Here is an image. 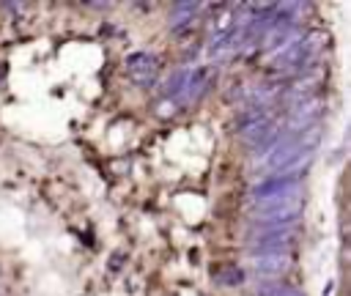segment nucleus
Wrapping results in <instances>:
<instances>
[{
  "label": "nucleus",
  "mask_w": 351,
  "mask_h": 296,
  "mask_svg": "<svg viewBox=\"0 0 351 296\" xmlns=\"http://www.w3.org/2000/svg\"><path fill=\"white\" fill-rule=\"evenodd\" d=\"M173 110H176V104L170 101V104H162V107H159L156 112H159V115H167V112H173Z\"/></svg>",
  "instance_id": "f8f14e48"
},
{
  "label": "nucleus",
  "mask_w": 351,
  "mask_h": 296,
  "mask_svg": "<svg viewBox=\"0 0 351 296\" xmlns=\"http://www.w3.org/2000/svg\"><path fill=\"white\" fill-rule=\"evenodd\" d=\"M255 203H277V200H304V181L291 178H263L252 186Z\"/></svg>",
  "instance_id": "20e7f679"
},
{
  "label": "nucleus",
  "mask_w": 351,
  "mask_h": 296,
  "mask_svg": "<svg viewBox=\"0 0 351 296\" xmlns=\"http://www.w3.org/2000/svg\"><path fill=\"white\" fill-rule=\"evenodd\" d=\"M244 241H247V249H293V244L299 241V222L252 225Z\"/></svg>",
  "instance_id": "f257e3e1"
},
{
  "label": "nucleus",
  "mask_w": 351,
  "mask_h": 296,
  "mask_svg": "<svg viewBox=\"0 0 351 296\" xmlns=\"http://www.w3.org/2000/svg\"><path fill=\"white\" fill-rule=\"evenodd\" d=\"M186 79H189V71H186V69H178V71H173L165 82H156V88H159V93H162L165 99H176V96L184 90Z\"/></svg>",
  "instance_id": "1a4fd4ad"
},
{
  "label": "nucleus",
  "mask_w": 351,
  "mask_h": 296,
  "mask_svg": "<svg viewBox=\"0 0 351 296\" xmlns=\"http://www.w3.org/2000/svg\"><path fill=\"white\" fill-rule=\"evenodd\" d=\"M129 79H132V85H137V88H151V85L159 82V74H156V71H134V74H129Z\"/></svg>",
  "instance_id": "9b49d317"
},
{
  "label": "nucleus",
  "mask_w": 351,
  "mask_h": 296,
  "mask_svg": "<svg viewBox=\"0 0 351 296\" xmlns=\"http://www.w3.org/2000/svg\"><path fill=\"white\" fill-rule=\"evenodd\" d=\"M255 296H304V293L282 280H258Z\"/></svg>",
  "instance_id": "0eeeda50"
},
{
  "label": "nucleus",
  "mask_w": 351,
  "mask_h": 296,
  "mask_svg": "<svg viewBox=\"0 0 351 296\" xmlns=\"http://www.w3.org/2000/svg\"><path fill=\"white\" fill-rule=\"evenodd\" d=\"M211 88V69H195V71H189V79H186V85H184V90L176 96V101L181 104V107H189L192 101H197V99H203V93ZM173 101V104H176Z\"/></svg>",
  "instance_id": "39448f33"
},
{
  "label": "nucleus",
  "mask_w": 351,
  "mask_h": 296,
  "mask_svg": "<svg viewBox=\"0 0 351 296\" xmlns=\"http://www.w3.org/2000/svg\"><path fill=\"white\" fill-rule=\"evenodd\" d=\"M123 63H126L129 74H134V71H156L159 63H162V58L156 52H132Z\"/></svg>",
  "instance_id": "6e6552de"
},
{
  "label": "nucleus",
  "mask_w": 351,
  "mask_h": 296,
  "mask_svg": "<svg viewBox=\"0 0 351 296\" xmlns=\"http://www.w3.org/2000/svg\"><path fill=\"white\" fill-rule=\"evenodd\" d=\"M214 280L219 285H225V288H233V285H241L247 277H244V269L241 266H219L214 271Z\"/></svg>",
  "instance_id": "9d476101"
},
{
  "label": "nucleus",
  "mask_w": 351,
  "mask_h": 296,
  "mask_svg": "<svg viewBox=\"0 0 351 296\" xmlns=\"http://www.w3.org/2000/svg\"><path fill=\"white\" fill-rule=\"evenodd\" d=\"M304 200H277V203H255L250 219L255 225H293L302 219Z\"/></svg>",
  "instance_id": "f03ea898"
},
{
  "label": "nucleus",
  "mask_w": 351,
  "mask_h": 296,
  "mask_svg": "<svg viewBox=\"0 0 351 296\" xmlns=\"http://www.w3.org/2000/svg\"><path fill=\"white\" fill-rule=\"evenodd\" d=\"M247 263L261 280H277L293 266L291 249H247Z\"/></svg>",
  "instance_id": "7ed1b4c3"
},
{
  "label": "nucleus",
  "mask_w": 351,
  "mask_h": 296,
  "mask_svg": "<svg viewBox=\"0 0 351 296\" xmlns=\"http://www.w3.org/2000/svg\"><path fill=\"white\" fill-rule=\"evenodd\" d=\"M206 5L203 3H176L173 8H170V16H167V25L173 27V30H181L184 25H189L195 16H200V11H203Z\"/></svg>",
  "instance_id": "423d86ee"
}]
</instances>
